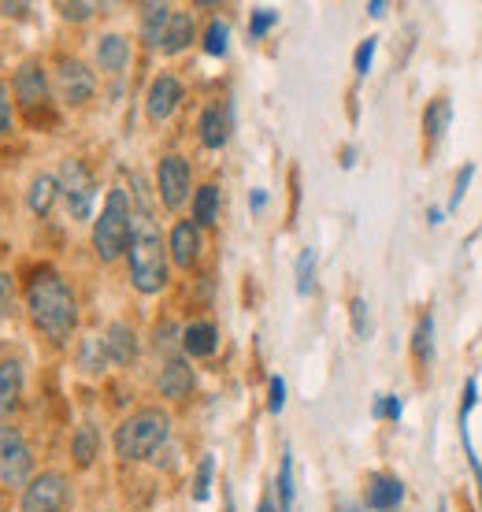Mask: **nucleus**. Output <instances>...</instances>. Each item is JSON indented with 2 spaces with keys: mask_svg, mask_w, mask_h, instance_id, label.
Segmentation results:
<instances>
[{
  "mask_svg": "<svg viewBox=\"0 0 482 512\" xmlns=\"http://www.w3.org/2000/svg\"><path fill=\"white\" fill-rule=\"evenodd\" d=\"M26 312H30V323L49 338L52 346H64L78 327L75 294H71V286L49 268L38 271L34 279L26 282Z\"/></svg>",
  "mask_w": 482,
  "mask_h": 512,
  "instance_id": "f257e3e1",
  "label": "nucleus"
},
{
  "mask_svg": "<svg viewBox=\"0 0 482 512\" xmlns=\"http://www.w3.org/2000/svg\"><path fill=\"white\" fill-rule=\"evenodd\" d=\"M130 260V282L138 294H160L167 286V245L156 231V223L149 212L134 216V238L127 249Z\"/></svg>",
  "mask_w": 482,
  "mask_h": 512,
  "instance_id": "f03ea898",
  "label": "nucleus"
},
{
  "mask_svg": "<svg viewBox=\"0 0 482 512\" xmlns=\"http://www.w3.org/2000/svg\"><path fill=\"white\" fill-rule=\"evenodd\" d=\"M171 435V416L164 409H138L115 427V457L119 461H145L164 446Z\"/></svg>",
  "mask_w": 482,
  "mask_h": 512,
  "instance_id": "7ed1b4c3",
  "label": "nucleus"
},
{
  "mask_svg": "<svg viewBox=\"0 0 482 512\" xmlns=\"http://www.w3.org/2000/svg\"><path fill=\"white\" fill-rule=\"evenodd\" d=\"M130 238H134L130 197L127 190H112L101 208V216L93 219V249H97L104 264H112V260H119L130 249Z\"/></svg>",
  "mask_w": 482,
  "mask_h": 512,
  "instance_id": "20e7f679",
  "label": "nucleus"
},
{
  "mask_svg": "<svg viewBox=\"0 0 482 512\" xmlns=\"http://www.w3.org/2000/svg\"><path fill=\"white\" fill-rule=\"evenodd\" d=\"M60 197L67 201V212H71V219H89L93 216V197H97V182H93V175H89V167L82 164V160H75V156H67L64 164H60Z\"/></svg>",
  "mask_w": 482,
  "mask_h": 512,
  "instance_id": "39448f33",
  "label": "nucleus"
},
{
  "mask_svg": "<svg viewBox=\"0 0 482 512\" xmlns=\"http://www.w3.org/2000/svg\"><path fill=\"white\" fill-rule=\"evenodd\" d=\"M30 472H34V453L26 446L23 431L12 423H0V483L26 490Z\"/></svg>",
  "mask_w": 482,
  "mask_h": 512,
  "instance_id": "423d86ee",
  "label": "nucleus"
},
{
  "mask_svg": "<svg viewBox=\"0 0 482 512\" xmlns=\"http://www.w3.org/2000/svg\"><path fill=\"white\" fill-rule=\"evenodd\" d=\"M71 501V487H67V475L60 472H41L34 475L23 490V505L19 512H64Z\"/></svg>",
  "mask_w": 482,
  "mask_h": 512,
  "instance_id": "0eeeda50",
  "label": "nucleus"
},
{
  "mask_svg": "<svg viewBox=\"0 0 482 512\" xmlns=\"http://www.w3.org/2000/svg\"><path fill=\"white\" fill-rule=\"evenodd\" d=\"M190 190H193V171L186 164V156H164L160 164H156V193H160V201L164 208H182L190 201Z\"/></svg>",
  "mask_w": 482,
  "mask_h": 512,
  "instance_id": "6e6552de",
  "label": "nucleus"
},
{
  "mask_svg": "<svg viewBox=\"0 0 482 512\" xmlns=\"http://www.w3.org/2000/svg\"><path fill=\"white\" fill-rule=\"evenodd\" d=\"M93 90H97V78L82 60H75V56L56 60V93H60V101L78 108V104H86L93 97Z\"/></svg>",
  "mask_w": 482,
  "mask_h": 512,
  "instance_id": "1a4fd4ad",
  "label": "nucleus"
},
{
  "mask_svg": "<svg viewBox=\"0 0 482 512\" xmlns=\"http://www.w3.org/2000/svg\"><path fill=\"white\" fill-rule=\"evenodd\" d=\"M12 93L26 116H34L38 108L49 104V75H45L41 60H26V64H19V71H15V78H12Z\"/></svg>",
  "mask_w": 482,
  "mask_h": 512,
  "instance_id": "9d476101",
  "label": "nucleus"
},
{
  "mask_svg": "<svg viewBox=\"0 0 482 512\" xmlns=\"http://www.w3.org/2000/svg\"><path fill=\"white\" fill-rule=\"evenodd\" d=\"M201 249H204V234L201 227L193 223V219H178L175 227H171V238H167V253L175 260L178 268L190 271L197 260H201Z\"/></svg>",
  "mask_w": 482,
  "mask_h": 512,
  "instance_id": "9b49d317",
  "label": "nucleus"
},
{
  "mask_svg": "<svg viewBox=\"0 0 482 512\" xmlns=\"http://www.w3.org/2000/svg\"><path fill=\"white\" fill-rule=\"evenodd\" d=\"M182 104V82L175 75H156L153 86H149V97H145V112L153 123H167L175 116V108Z\"/></svg>",
  "mask_w": 482,
  "mask_h": 512,
  "instance_id": "f8f14e48",
  "label": "nucleus"
},
{
  "mask_svg": "<svg viewBox=\"0 0 482 512\" xmlns=\"http://www.w3.org/2000/svg\"><path fill=\"white\" fill-rule=\"evenodd\" d=\"M368 509H375V512H394L401 501H405V483L401 479H394V475H386V472H379V475H371L368 479Z\"/></svg>",
  "mask_w": 482,
  "mask_h": 512,
  "instance_id": "ddd939ff",
  "label": "nucleus"
},
{
  "mask_svg": "<svg viewBox=\"0 0 482 512\" xmlns=\"http://www.w3.org/2000/svg\"><path fill=\"white\" fill-rule=\"evenodd\" d=\"M156 386H160V394H164L167 401H182V397H190V390H193V368L182 357H171L164 368H160Z\"/></svg>",
  "mask_w": 482,
  "mask_h": 512,
  "instance_id": "4468645a",
  "label": "nucleus"
},
{
  "mask_svg": "<svg viewBox=\"0 0 482 512\" xmlns=\"http://www.w3.org/2000/svg\"><path fill=\"white\" fill-rule=\"evenodd\" d=\"M197 134H201V145L204 149H223L230 138V112L227 108H219V104H208L197 119Z\"/></svg>",
  "mask_w": 482,
  "mask_h": 512,
  "instance_id": "2eb2a0df",
  "label": "nucleus"
},
{
  "mask_svg": "<svg viewBox=\"0 0 482 512\" xmlns=\"http://www.w3.org/2000/svg\"><path fill=\"white\" fill-rule=\"evenodd\" d=\"M104 349H108V360L112 364H130V360L138 357V334L130 323H112L108 331H104Z\"/></svg>",
  "mask_w": 482,
  "mask_h": 512,
  "instance_id": "dca6fc26",
  "label": "nucleus"
},
{
  "mask_svg": "<svg viewBox=\"0 0 482 512\" xmlns=\"http://www.w3.org/2000/svg\"><path fill=\"white\" fill-rule=\"evenodd\" d=\"M19 397H23V364L4 360L0 364V420H8L19 409Z\"/></svg>",
  "mask_w": 482,
  "mask_h": 512,
  "instance_id": "f3484780",
  "label": "nucleus"
},
{
  "mask_svg": "<svg viewBox=\"0 0 482 512\" xmlns=\"http://www.w3.org/2000/svg\"><path fill=\"white\" fill-rule=\"evenodd\" d=\"M182 349L190 353V357H212L219 349V331H216V323H208V320H197L190 323L186 331H182Z\"/></svg>",
  "mask_w": 482,
  "mask_h": 512,
  "instance_id": "a211bd4d",
  "label": "nucleus"
},
{
  "mask_svg": "<svg viewBox=\"0 0 482 512\" xmlns=\"http://www.w3.org/2000/svg\"><path fill=\"white\" fill-rule=\"evenodd\" d=\"M127 64H130V41L123 34H104L97 41V67L108 71V75H119Z\"/></svg>",
  "mask_w": 482,
  "mask_h": 512,
  "instance_id": "6ab92c4d",
  "label": "nucleus"
},
{
  "mask_svg": "<svg viewBox=\"0 0 482 512\" xmlns=\"http://www.w3.org/2000/svg\"><path fill=\"white\" fill-rule=\"evenodd\" d=\"M475 401H479V383L468 379V386H464V405H460V442H464V453H468V461H471V472L479 479V501H482V461L475 457L471 431H468V416H471V409H475Z\"/></svg>",
  "mask_w": 482,
  "mask_h": 512,
  "instance_id": "aec40b11",
  "label": "nucleus"
},
{
  "mask_svg": "<svg viewBox=\"0 0 482 512\" xmlns=\"http://www.w3.org/2000/svg\"><path fill=\"white\" fill-rule=\"evenodd\" d=\"M171 15H175V12H171L167 4H141V38H145V45L160 49V41H164V34H167Z\"/></svg>",
  "mask_w": 482,
  "mask_h": 512,
  "instance_id": "412c9836",
  "label": "nucleus"
},
{
  "mask_svg": "<svg viewBox=\"0 0 482 512\" xmlns=\"http://www.w3.org/2000/svg\"><path fill=\"white\" fill-rule=\"evenodd\" d=\"M193 41V15L190 12H175L171 15V23H167V34L160 41V49L167 56H178V52H186Z\"/></svg>",
  "mask_w": 482,
  "mask_h": 512,
  "instance_id": "4be33fe9",
  "label": "nucleus"
},
{
  "mask_svg": "<svg viewBox=\"0 0 482 512\" xmlns=\"http://www.w3.org/2000/svg\"><path fill=\"white\" fill-rule=\"evenodd\" d=\"M193 223L197 227H216L219 223V186L216 182H204L193 193Z\"/></svg>",
  "mask_w": 482,
  "mask_h": 512,
  "instance_id": "5701e85b",
  "label": "nucleus"
},
{
  "mask_svg": "<svg viewBox=\"0 0 482 512\" xmlns=\"http://www.w3.org/2000/svg\"><path fill=\"white\" fill-rule=\"evenodd\" d=\"M56 197H60V179H56V175H38V179L30 182V193H26L34 216H49L52 205H56Z\"/></svg>",
  "mask_w": 482,
  "mask_h": 512,
  "instance_id": "b1692460",
  "label": "nucleus"
},
{
  "mask_svg": "<svg viewBox=\"0 0 482 512\" xmlns=\"http://www.w3.org/2000/svg\"><path fill=\"white\" fill-rule=\"evenodd\" d=\"M97 449H101V435H97V427L93 423H82L71 438V457H75L78 468H89V464L97 461Z\"/></svg>",
  "mask_w": 482,
  "mask_h": 512,
  "instance_id": "393cba45",
  "label": "nucleus"
},
{
  "mask_svg": "<svg viewBox=\"0 0 482 512\" xmlns=\"http://www.w3.org/2000/svg\"><path fill=\"white\" fill-rule=\"evenodd\" d=\"M412 357H416V364H431L434 360V316L427 312V316H419L416 331H412Z\"/></svg>",
  "mask_w": 482,
  "mask_h": 512,
  "instance_id": "a878e982",
  "label": "nucleus"
},
{
  "mask_svg": "<svg viewBox=\"0 0 482 512\" xmlns=\"http://www.w3.org/2000/svg\"><path fill=\"white\" fill-rule=\"evenodd\" d=\"M449 116H453V108H449V101H434L431 108H427V116H423V130H427V141H431V145H438V141L445 138Z\"/></svg>",
  "mask_w": 482,
  "mask_h": 512,
  "instance_id": "bb28decb",
  "label": "nucleus"
},
{
  "mask_svg": "<svg viewBox=\"0 0 482 512\" xmlns=\"http://www.w3.org/2000/svg\"><path fill=\"white\" fill-rule=\"evenodd\" d=\"M78 360H82V368L86 372H104V364H108V349H104V338L101 334H89L86 342H82V353H78Z\"/></svg>",
  "mask_w": 482,
  "mask_h": 512,
  "instance_id": "cd10ccee",
  "label": "nucleus"
},
{
  "mask_svg": "<svg viewBox=\"0 0 482 512\" xmlns=\"http://www.w3.org/2000/svg\"><path fill=\"white\" fill-rule=\"evenodd\" d=\"M227 41H230V26L223 19H212L208 30H204V52L208 56H227Z\"/></svg>",
  "mask_w": 482,
  "mask_h": 512,
  "instance_id": "c85d7f7f",
  "label": "nucleus"
},
{
  "mask_svg": "<svg viewBox=\"0 0 482 512\" xmlns=\"http://www.w3.org/2000/svg\"><path fill=\"white\" fill-rule=\"evenodd\" d=\"M293 509V453L286 449L279 464V512Z\"/></svg>",
  "mask_w": 482,
  "mask_h": 512,
  "instance_id": "c756f323",
  "label": "nucleus"
},
{
  "mask_svg": "<svg viewBox=\"0 0 482 512\" xmlns=\"http://www.w3.org/2000/svg\"><path fill=\"white\" fill-rule=\"evenodd\" d=\"M312 279H316V249H305L297 256V294H312Z\"/></svg>",
  "mask_w": 482,
  "mask_h": 512,
  "instance_id": "7c9ffc66",
  "label": "nucleus"
},
{
  "mask_svg": "<svg viewBox=\"0 0 482 512\" xmlns=\"http://www.w3.org/2000/svg\"><path fill=\"white\" fill-rule=\"evenodd\" d=\"M212 468H216V461H212V457H201V468H197V475H193V498H197V501H208Z\"/></svg>",
  "mask_w": 482,
  "mask_h": 512,
  "instance_id": "2f4dec72",
  "label": "nucleus"
},
{
  "mask_svg": "<svg viewBox=\"0 0 482 512\" xmlns=\"http://www.w3.org/2000/svg\"><path fill=\"white\" fill-rule=\"evenodd\" d=\"M15 312V279L8 271H0V320H8Z\"/></svg>",
  "mask_w": 482,
  "mask_h": 512,
  "instance_id": "473e14b6",
  "label": "nucleus"
},
{
  "mask_svg": "<svg viewBox=\"0 0 482 512\" xmlns=\"http://www.w3.org/2000/svg\"><path fill=\"white\" fill-rule=\"evenodd\" d=\"M371 412H375L379 420H401V397H394V394L375 397V405H371Z\"/></svg>",
  "mask_w": 482,
  "mask_h": 512,
  "instance_id": "72a5a7b5",
  "label": "nucleus"
},
{
  "mask_svg": "<svg viewBox=\"0 0 482 512\" xmlns=\"http://www.w3.org/2000/svg\"><path fill=\"white\" fill-rule=\"evenodd\" d=\"M275 23H279V12H271V8H256L253 23H249V34H253V38H264Z\"/></svg>",
  "mask_w": 482,
  "mask_h": 512,
  "instance_id": "f704fd0d",
  "label": "nucleus"
},
{
  "mask_svg": "<svg viewBox=\"0 0 482 512\" xmlns=\"http://www.w3.org/2000/svg\"><path fill=\"white\" fill-rule=\"evenodd\" d=\"M56 8H60V15H64V19H75V23H86L89 15L97 12V4H89V0H75V4H56Z\"/></svg>",
  "mask_w": 482,
  "mask_h": 512,
  "instance_id": "c9c22d12",
  "label": "nucleus"
},
{
  "mask_svg": "<svg viewBox=\"0 0 482 512\" xmlns=\"http://www.w3.org/2000/svg\"><path fill=\"white\" fill-rule=\"evenodd\" d=\"M353 331H356V338H368V301L364 297H353Z\"/></svg>",
  "mask_w": 482,
  "mask_h": 512,
  "instance_id": "e433bc0d",
  "label": "nucleus"
},
{
  "mask_svg": "<svg viewBox=\"0 0 482 512\" xmlns=\"http://www.w3.org/2000/svg\"><path fill=\"white\" fill-rule=\"evenodd\" d=\"M371 60H375V38H364V41H360V49H356V56H353L356 75H368Z\"/></svg>",
  "mask_w": 482,
  "mask_h": 512,
  "instance_id": "4c0bfd02",
  "label": "nucleus"
},
{
  "mask_svg": "<svg viewBox=\"0 0 482 512\" xmlns=\"http://www.w3.org/2000/svg\"><path fill=\"white\" fill-rule=\"evenodd\" d=\"M12 130V90H8V82H0V134H8Z\"/></svg>",
  "mask_w": 482,
  "mask_h": 512,
  "instance_id": "58836bf2",
  "label": "nucleus"
},
{
  "mask_svg": "<svg viewBox=\"0 0 482 512\" xmlns=\"http://www.w3.org/2000/svg\"><path fill=\"white\" fill-rule=\"evenodd\" d=\"M267 409L271 412H282V405H286V379L282 375H271V390H267Z\"/></svg>",
  "mask_w": 482,
  "mask_h": 512,
  "instance_id": "ea45409f",
  "label": "nucleus"
},
{
  "mask_svg": "<svg viewBox=\"0 0 482 512\" xmlns=\"http://www.w3.org/2000/svg\"><path fill=\"white\" fill-rule=\"evenodd\" d=\"M471 175H475V167H464L457 175V190H453V197H449V208H457L460 201H464V193H468V186H471Z\"/></svg>",
  "mask_w": 482,
  "mask_h": 512,
  "instance_id": "a19ab883",
  "label": "nucleus"
},
{
  "mask_svg": "<svg viewBox=\"0 0 482 512\" xmlns=\"http://www.w3.org/2000/svg\"><path fill=\"white\" fill-rule=\"evenodd\" d=\"M249 205H253V212H264V205H267V193H264V190H253V197H249Z\"/></svg>",
  "mask_w": 482,
  "mask_h": 512,
  "instance_id": "79ce46f5",
  "label": "nucleus"
},
{
  "mask_svg": "<svg viewBox=\"0 0 482 512\" xmlns=\"http://www.w3.org/2000/svg\"><path fill=\"white\" fill-rule=\"evenodd\" d=\"M256 512H279V505H275V501H271V498H264V501H260V509H256Z\"/></svg>",
  "mask_w": 482,
  "mask_h": 512,
  "instance_id": "37998d69",
  "label": "nucleus"
},
{
  "mask_svg": "<svg viewBox=\"0 0 482 512\" xmlns=\"http://www.w3.org/2000/svg\"><path fill=\"white\" fill-rule=\"evenodd\" d=\"M368 12H371V15H382V12H386V4H382V0H371Z\"/></svg>",
  "mask_w": 482,
  "mask_h": 512,
  "instance_id": "c03bdc74",
  "label": "nucleus"
},
{
  "mask_svg": "<svg viewBox=\"0 0 482 512\" xmlns=\"http://www.w3.org/2000/svg\"><path fill=\"white\" fill-rule=\"evenodd\" d=\"M345 512H360V509H345Z\"/></svg>",
  "mask_w": 482,
  "mask_h": 512,
  "instance_id": "a18cd8bd",
  "label": "nucleus"
}]
</instances>
